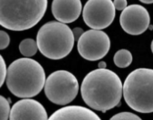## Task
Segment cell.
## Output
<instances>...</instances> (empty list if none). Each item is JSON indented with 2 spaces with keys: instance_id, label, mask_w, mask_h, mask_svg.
Instances as JSON below:
<instances>
[{
  "instance_id": "cell-1",
  "label": "cell",
  "mask_w": 153,
  "mask_h": 120,
  "mask_svg": "<svg viewBox=\"0 0 153 120\" xmlns=\"http://www.w3.org/2000/svg\"><path fill=\"white\" fill-rule=\"evenodd\" d=\"M81 94L88 107L105 113L120 105L122 83L114 71L97 69L84 77L81 86Z\"/></svg>"
},
{
  "instance_id": "cell-2",
  "label": "cell",
  "mask_w": 153,
  "mask_h": 120,
  "mask_svg": "<svg viewBox=\"0 0 153 120\" xmlns=\"http://www.w3.org/2000/svg\"><path fill=\"white\" fill-rule=\"evenodd\" d=\"M45 80L42 65L30 58L16 60L7 70V86L10 92L18 98L30 99L39 94Z\"/></svg>"
},
{
  "instance_id": "cell-3",
  "label": "cell",
  "mask_w": 153,
  "mask_h": 120,
  "mask_svg": "<svg viewBox=\"0 0 153 120\" xmlns=\"http://www.w3.org/2000/svg\"><path fill=\"white\" fill-rule=\"evenodd\" d=\"M47 9L46 0H0V25L25 31L36 25Z\"/></svg>"
},
{
  "instance_id": "cell-4",
  "label": "cell",
  "mask_w": 153,
  "mask_h": 120,
  "mask_svg": "<svg viewBox=\"0 0 153 120\" xmlns=\"http://www.w3.org/2000/svg\"><path fill=\"white\" fill-rule=\"evenodd\" d=\"M36 42L44 56L51 60H61L72 52L74 37L67 24L51 21L41 26Z\"/></svg>"
},
{
  "instance_id": "cell-5",
  "label": "cell",
  "mask_w": 153,
  "mask_h": 120,
  "mask_svg": "<svg viewBox=\"0 0 153 120\" xmlns=\"http://www.w3.org/2000/svg\"><path fill=\"white\" fill-rule=\"evenodd\" d=\"M153 71L140 68L131 71L122 85V94L127 105L133 110L148 114L153 111Z\"/></svg>"
},
{
  "instance_id": "cell-6",
  "label": "cell",
  "mask_w": 153,
  "mask_h": 120,
  "mask_svg": "<svg viewBox=\"0 0 153 120\" xmlns=\"http://www.w3.org/2000/svg\"><path fill=\"white\" fill-rule=\"evenodd\" d=\"M78 91L79 84L76 77L67 71H56L45 80V93L53 104L65 106L71 103Z\"/></svg>"
},
{
  "instance_id": "cell-7",
  "label": "cell",
  "mask_w": 153,
  "mask_h": 120,
  "mask_svg": "<svg viewBox=\"0 0 153 120\" xmlns=\"http://www.w3.org/2000/svg\"><path fill=\"white\" fill-rule=\"evenodd\" d=\"M111 40L106 33L99 30H89L84 32L77 43L80 55L87 61H98L102 59L110 51Z\"/></svg>"
},
{
  "instance_id": "cell-8",
  "label": "cell",
  "mask_w": 153,
  "mask_h": 120,
  "mask_svg": "<svg viewBox=\"0 0 153 120\" xmlns=\"http://www.w3.org/2000/svg\"><path fill=\"white\" fill-rule=\"evenodd\" d=\"M84 23L93 30L107 28L115 17V8L111 0H89L82 10Z\"/></svg>"
},
{
  "instance_id": "cell-9",
  "label": "cell",
  "mask_w": 153,
  "mask_h": 120,
  "mask_svg": "<svg viewBox=\"0 0 153 120\" xmlns=\"http://www.w3.org/2000/svg\"><path fill=\"white\" fill-rule=\"evenodd\" d=\"M149 15L140 5H131L121 12L120 24L124 32L131 35H140L149 26Z\"/></svg>"
},
{
  "instance_id": "cell-10",
  "label": "cell",
  "mask_w": 153,
  "mask_h": 120,
  "mask_svg": "<svg viewBox=\"0 0 153 120\" xmlns=\"http://www.w3.org/2000/svg\"><path fill=\"white\" fill-rule=\"evenodd\" d=\"M10 120H47V112L45 107L32 99H24L17 101L9 114Z\"/></svg>"
},
{
  "instance_id": "cell-11",
  "label": "cell",
  "mask_w": 153,
  "mask_h": 120,
  "mask_svg": "<svg viewBox=\"0 0 153 120\" xmlns=\"http://www.w3.org/2000/svg\"><path fill=\"white\" fill-rule=\"evenodd\" d=\"M82 12V2L80 0H53L52 3V13L57 22L70 24L80 16Z\"/></svg>"
},
{
  "instance_id": "cell-12",
  "label": "cell",
  "mask_w": 153,
  "mask_h": 120,
  "mask_svg": "<svg viewBox=\"0 0 153 120\" xmlns=\"http://www.w3.org/2000/svg\"><path fill=\"white\" fill-rule=\"evenodd\" d=\"M47 120H102L100 116L85 107L66 106L53 112Z\"/></svg>"
},
{
  "instance_id": "cell-13",
  "label": "cell",
  "mask_w": 153,
  "mask_h": 120,
  "mask_svg": "<svg viewBox=\"0 0 153 120\" xmlns=\"http://www.w3.org/2000/svg\"><path fill=\"white\" fill-rule=\"evenodd\" d=\"M113 62L119 68H127L132 63V54L130 51L125 49L119 50L114 54Z\"/></svg>"
},
{
  "instance_id": "cell-14",
  "label": "cell",
  "mask_w": 153,
  "mask_h": 120,
  "mask_svg": "<svg viewBox=\"0 0 153 120\" xmlns=\"http://www.w3.org/2000/svg\"><path fill=\"white\" fill-rule=\"evenodd\" d=\"M36 42L31 38L23 40L19 44V51L22 55L25 57H32L37 52Z\"/></svg>"
},
{
  "instance_id": "cell-15",
  "label": "cell",
  "mask_w": 153,
  "mask_h": 120,
  "mask_svg": "<svg viewBox=\"0 0 153 120\" xmlns=\"http://www.w3.org/2000/svg\"><path fill=\"white\" fill-rule=\"evenodd\" d=\"M10 100L0 95V120H8L10 114Z\"/></svg>"
},
{
  "instance_id": "cell-16",
  "label": "cell",
  "mask_w": 153,
  "mask_h": 120,
  "mask_svg": "<svg viewBox=\"0 0 153 120\" xmlns=\"http://www.w3.org/2000/svg\"><path fill=\"white\" fill-rule=\"evenodd\" d=\"M110 120H142L139 116L131 112H120L114 115Z\"/></svg>"
},
{
  "instance_id": "cell-17",
  "label": "cell",
  "mask_w": 153,
  "mask_h": 120,
  "mask_svg": "<svg viewBox=\"0 0 153 120\" xmlns=\"http://www.w3.org/2000/svg\"><path fill=\"white\" fill-rule=\"evenodd\" d=\"M7 65L5 63L4 58L0 54V88L2 87V85L4 84L5 80H6V77H7Z\"/></svg>"
},
{
  "instance_id": "cell-18",
  "label": "cell",
  "mask_w": 153,
  "mask_h": 120,
  "mask_svg": "<svg viewBox=\"0 0 153 120\" xmlns=\"http://www.w3.org/2000/svg\"><path fill=\"white\" fill-rule=\"evenodd\" d=\"M10 43V37L5 31H0V50H4L8 47Z\"/></svg>"
},
{
  "instance_id": "cell-19",
  "label": "cell",
  "mask_w": 153,
  "mask_h": 120,
  "mask_svg": "<svg viewBox=\"0 0 153 120\" xmlns=\"http://www.w3.org/2000/svg\"><path fill=\"white\" fill-rule=\"evenodd\" d=\"M112 4H113V7L115 9L120 10V11H123L127 7L126 0H115V1L112 2Z\"/></svg>"
},
{
  "instance_id": "cell-20",
  "label": "cell",
  "mask_w": 153,
  "mask_h": 120,
  "mask_svg": "<svg viewBox=\"0 0 153 120\" xmlns=\"http://www.w3.org/2000/svg\"><path fill=\"white\" fill-rule=\"evenodd\" d=\"M73 35H74V41H78L79 38L82 35V34L84 33L83 30L80 27H76L73 30Z\"/></svg>"
},
{
  "instance_id": "cell-21",
  "label": "cell",
  "mask_w": 153,
  "mask_h": 120,
  "mask_svg": "<svg viewBox=\"0 0 153 120\" xmlns=\"http://www.w3.org/2000/svg\"><path fill=\"white\" fill-rule=\"evenodd\" d=\"M98 69H106V63L105 62H100L98 64Z\"/></svg>"
},
{
  "instance_id": "cell-22",
  "label": "cell",
  "mask_w": 153,
  "mask_h": 120,
  "mask_svg": "<svg viewBox=\"0 0 153 120\" xmlns=\"http://www.w3.org/2000/svg\"><path fill=\"white\" fill-rule=\"evenodd\" d=\"M140 2L143 4H152V0H140Z\"/></svg>"
}]
</instances>
